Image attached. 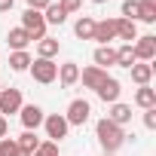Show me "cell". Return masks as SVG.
<instances>
[{
  "label": "cell",
  "mask_w": 156,
  "mask_h": 156,
  "mask_svg": "<svg viewBox=\"0 0 156 156\" xmlns=\"http://www.w3.org/2000/svg\"><path fill=\"white\" fill-rule=\"evenodd\" d=\"M95 138H98V144H101L104 153H113V156H116V150L126 144V129L116 126V122H110V119L104 116V119L95 122Z\"/></svg>",
  "instance_id": "cell-1"
},
{
  "label": "cell",
  "mask_w": 156,
  "mask_h": 156,
  "mask_svg": "<svg viewBox=\"0 0 156 156\" xmlns=\"http://www.w3.org/2000/svg\"><path fill=\"white\" fill-rule=\"evenodd\" d=\"M28 70H31V76H34V83H40V86H49V83L58 80V64L49 61V58H34Z\"/></svg>",
  "instance_id": "cell-2"
},
{
  "label": "cell",
  "mask_w": 156,
  "mask_h": 156,
  "mask_svg": "<svg viewBox=\"0 0 156 156\" xmlns=\"http://www.w3.org/2000/svg\"><path fill=\"white\" fill-rule=\"evenodd\" d=\"M89 116H92V104H89L86 98H73V101L67 104V113H64L67 126H86Z\"/></svg>",
  "instance_id": "cell-3"
},
{
  "label": "cell",
  "mask_w": 156,
  "mask_h": 156,
  "mask_svg": "<svg viewBox=\"0 0 156 156\" xmlns=\"http://www.w3.org/2000/svg\"><path fill=\"white\" fill-rule=\"evenodd\" d=\"M19 28H25L31 34V40H43L46 37V22H43V12H37V9H25Z\"/></svg>",
  "instance_id": "cell-4"
},
{
  "label": "cell",
  "mask_w": 156,
  "mask_h": 156,
  "mask_svg": "<svg viewBox=\"0 0 156 156\" xmlns=\"http://www.w3.org/2000/svg\"><path fill=\"white\" fill-rule=\"evenodd\" d=\"M19 119H22L25 132H37V129L43 126L46 113H43V107H40V104H22V110H19Z\"/></svg>",
  "instance_id": "cell-5"
},
{
  "label": "cell",
  "mask_w": 156,
  "mask_h": 156,
  "mask_svg": "<svg viewBox=\"0 0 156 156\" xmlns=\"http://www.w3.org/2000/svg\"><path fill=\"white\" fill-rule=\"evenodd\" d=\"M43 129H46V138L49 141H61V138H67V119H64V113H49L46 119H43Z\"/></svg>",
  "instance_id": "cell-6"
},
{
  "label": "cell",
  "mask_w": 156,
  "mask_h": 156,
  "mask_svg": "<svg viewBox=\"0 0 156 156\" xmlns=\"http://www.w3.org/2000/svg\"><path fill=\"white\" fill-rule=\"evenodd\" d=\"M132 49H135V58L138 61H153L156 58V37L153 34H144V37H138L135 43H132Z\"/></svg>",
  "instance_id": "cell-7"
},
{
  "label": "cell",
  "mask_w": 156,
  "mask_h": 156,
  "mask_svg": "<svg viewBox=\"0 0 156 156\" xmlns=\"http://www.w3.org/2000/svg\"><path fill=\"white\" fill-rule=\"evenodd\" d=\"M22 89H0V113L9 116V113H19L22 110Z\"/></svg>",
  "instance_id": "cell-8"
},
{
  "label": "cell",
  "mask_w": 156,
  "mask_h": 156,
  "mask_svg": "<svg viewBox=\"0 0 156 156\" xmlns=\"http://www.w3.org/2000/svg\"><path fill=\"white\" fill-rule=\"evenodd\" d=\"M95 95H98L104 104H116V101H119V95H122V83L116 80V76H107V80L95 89Z\"/></svg>",
  "instance_id": "cell-9"
},
{
  "label": "cell",
  "mask_w": 156,
  "mask_h": 156,
  "mask_svg": "<svg viewBox=\"0 0 156 156\" xmlns=\"http://www.w3.org/2000/svg\"><path fill=\"white\" fill-rule=\"evenodd\" d=\"M92 40H98V46H110V40H116V19H101V22H95Z\"/></svg>",
  "instance_id": "cell-10"
},
{
  "label": "cell",
  "mask_w": 156,
  "mask_h": 156,
  "mask_svg": "<svg viewBox=\"0 0 156 156\" xmlns=\"http://www.w3.org/2000/svg\"><path fill=\"white\" fill-rule=\"evenodd\" d=\"M80 80H83V86H86V89H92V92H95V89L107 80V70H101V67L89 64V67H83V70H80Z\"/></svg>",
  "instance_id": "cell-11"
},
{
  "label": "cell",
  "mask_w": 156,
  "mask_h": 156,
  "mask_svg": "<svg viewBox=\"0 0 156 156\" xmlns=\"http://www.w3.org/2000/svg\"><path fill=\"white\" fill-rule=\"evenodd\" d=\"M58 83L64 89H70L73 83H80V64H76V61H64L58 67Z\"/></svg>",
  "instance_id": "cell-12"
},
{
  "label": "cell",
  "mask_w": 156,
  "mask_h": 156,
  "mask_svg": "<svg viewBox=\"0 0 156 156\" xmlns=\"http://www.w3.org/2000/svg\"><path fill=\"white\" fill-rule=\"evenodd\" d=\"M28 43H31V34H28L25 28H9V31H6V46H9L12 52L28 49Z\"/></svg>",
  "instance_id": "cell-13"
},
{
  "label": "cell",
  "mask_w": 156,
  "mask_h": 156,
  "mask_svg": "<svg viewBox=\"0 0 156 156\" xmlns=\"http://www.w3.org/2000/svg\"><path fill=\"white\" fill-rule=\"evenodd\" d=\"M92 61H95V67L107 70V67L116 64V49H113V46H98V49L92 52Z\"/></svg>",
  "instance_id": "cell-14"
},
{
  "label": "cell",
  "mask_w": 156,
  "mask_h": 156,
  "mask_svg": "<svg viewBox=\"0 0 156 156\" xmlns=\"http://www.w3.org/2000/svg\"><path fill=\"white\" fill-rule=\"evenodd\" d=\"M107 119L126 129V126L132 122V104H122V101H116V104H110V113H107Z\"/></svg>",
  "instance_id": "cell-15"
},
{
  "label": "cell",
  "mask_w": 156,
  "mask_h": 156,
  "mask_svg": "<svg viewBox=\"0 0 156 156\" xmlns=\"http://www.w3.org/2000/svg\"><path fill=\"white\" fill-rule=\"evenodd\" d=\"M129 70H132V83H138V86H150V80H153V64H147V61H135Z\"/></svg>",
  "instance_id": "cell-16"
},
{
  "label": "cell",
  "mask_w": 156,
  "mask_h": 156,
  "mask_svg": "<svg viewBox=\"0 0 156 156\" xmlns=\"http://www.w3.org/2000/svg\"><path fill=\"white\" fill-rule=\"evenodd\" d=\"M116 37H119V40H126V43H135V40H138V22L116 19Z\"/></svg>",
  "instance_id": "cell-17"
},
{
  "label": "cell",
  "mask_w": 156,
  "mask_h": 156,
  "mask_svg": "<svg viewBox=\"0 0 156 156\" xmlns=\"http://www.w3.org/2000/svg\"><path fill=\"white\" fill-rule=\"evenodd\" d=\"M73 34L80 37V40H92V34H95V19L92 16H80L73 22Z\"/></svg>",
  "instance_id": "cell-18"
},
{
  "label": "cell",
  "mask_w": 156,
  "mask_h": 156,
  "mask_svg": "<svg viewBox=\"0 0 156 156\" xmlns=\"http://www.w3.org/2000/svg\"><path fill=\"white\" fill-rule=\"evenodd\" d=\"M58 49H61V43L58 40H52V37H43V40H37V58H55L58 55Z\"/></svg>",
  "instance_id": "cell-19"
},
{
  "label": "cell",
  "mask_w": 156,
  "mask_h": 156,
  "mask_svg": "<svg viewBox=\"0 0 156 156\" xmlns=\"http://www.w3.org/2000/svg\"><path fill=\"white\" fill-rule=\"evenodd\" d=\"M135 104H138L141 110L156 107V89H150V86H138V92H135Z\"/></svg>",
  "instance_id": "cell-20"
},
{
  "label": "cell",
  "mask_w": 156,
  "mask_h": 156,
  "mask_svg": "<svg viewBox=\"0 0 156 156\" xmlns=\"http://www.w3.org/2000/svg\"><path fill=\"white\" fill-rule=\"evenodd\" d=\"M43 22H46V25H64V22H67V12H64L58 3H49V6L43 9Z\"/></svg>",
  "instance_id": "cell-21"
},
{
  "label": "cell",
  "mask_w": 156,
  "mask_h": 156,
  "mask_svg": "<svg viewBox=\"0 0 156 156\" xmlns=\"http://www.w3.org/2000/svg\"><path fill=\"white\" fill-rule=\"evenodd\" d=\"M31 61H34V58H31V52H28V49H22V52H9V67H12L16 73L28 70V67H31Z\"/></svg>",
  "instance_id": "cell-22"
},
{
  "label": "cell",
  "mask_w": 156,
  "mask_h": 156,
  "mask_svg": "<svg viewBox=\"0 0 156 156\" xmlns=\"http://www.w3.org/2000/svg\"><path fill=\"white\" fill-rule=\"evenodd\" d=\"M138 58H135V49H132V43H122L119 49H116V64L119 67H132Z\"/></svg>",
  "instance_id": "cell-23"
},
{
  "label": "cell",
  "mask_w": 156,
  "mask_h": 156,
  "mask_svg": "<svg viewBox=\"0 0 156 156\" xmlns=\"http://www.w3.org/2000/svg\"><path fill=\"white\" fill-rule=\"evenodd\" d=\"M16 144H19L25 153H34V150L40 147V138H37V132H22V135L16 138Z\"/></svg>",
  "instance_id": "cell-24"
},
{
  "label": "cell",
  "mask_w": 156,
  "mask_h": 156,
  "mask_svg": "<svg viewBox=\"0 0 156 156\" xmlns=\"http://www.w3.org/2000/svg\"><path fill=\"white\" fill-rule=\"evenodd\" d=\"M119 19H129V22H138V12H141V6H138V0H122V6H119Z\"/></svg>",
  "instance_id": "cell-25"
},
{
  "label": "cell",
  "mask_w": 156,
  "mask_h": 156,
  "mask_svg": "<svg viewBox=\"0 0 156 156\" xmlns=\"http://www.w3.org/2000/svg\"><path fill=\"white\" fill-rule=\"evenodd\" d=\"M31 156H58V144H55V141H40V147H37Z\"/></svg>",
  "instance_id": "cell-26"
},
{
  "label": "cell",
  "mask_w": 156,
  "mask_h": 156,
  "mask_svg": "<svg viewBox=\"0 0 156 156\" xmlns=\"http://www.w3.org/2000/svg\"><path fill=\"white\" fill-rule=\"evenodd\" d=\"M16 153H19L16 138H0V156H16Z\"/></svg>",
  "instance_id": "cell-27"
},
{
  "label": "cell",
  "mask_w": 156,
  "mask_h": 156,
  "mask_svg": "<svg viewBox=\"0 0 156 156\" xmlns=\"http://www.w3.org/2000/svg\"><path fill=\"white\" fill-rule=\"evenodd\" d=\"M58 6L70 16V12H76V9H83V0H58Z\"/></svg>",
  "instance_id": "cell-28"
},
{
  "label": "cell",
  "mask_w": 156,
  "mask_h": 156,
  "mask_svg": "<svg viewBox=\"0 0 156 156\" xmlns=\"http://www.w3.org/2000/svg\"><path fill=\"white\" fill-rule=\"evenodd\" d=\"M144 126L153 132L156 129V107H150V110H144Z\"/></svg>",
  "instance_id": "cell-29"
},
{
  "label": "cell",
  "mask_w": 156,
  "mask_h": 156,
  "mask_svg": "<svg viewBox=\"0 0 156 156\" xmlns=\"http://www.w3.org/2000/svg\"><path fill=\"white\" fill-rule=\"evenodd\" d=\"M49 3H52V0H28V9H37V12H43Z\"/></svg>",
  "instance_id": "cell-30"
},
{
  "label": "cell",
  "mask_w": 156,
  "mask_h": 156,
  "mask_svg": "<svg viewBox=\"0 0 156 156\" xmlns=\"http://www.w3.org/2000/svg\"><path fill=\"white\" fill-rule=\"evenodd\" d=\"M6 132H9V122H6L3 113H0V138H6Z\"/></svg>",
  "instance_id": "cell-31"
},
{
  "label": "cell",
  "mask_w": 156,
  "mask_h": 156,
  "mask_svg": "<svg viewBox=\"0 0 156 156\" xmlns=\"http://www.w3.org/2000/svg\"><path fill=\"white\" fill-rule=\"evenodd\" d=\"M12 3H16V0H0V12H9Z\"/></svg>",
  "instance_id": "cell-32"
},
{
  "label": "cell",
  "mask_w": 156,
  "mask_h": 156,
  "mask_svg": "<svg viewBox=\"0 0 156 156\" xmlns=\"http://www.w3.org/2000/svg\"><path fill=\"white\" fill-rule=\"evenodd\" d=\"M138 6H150V9H156V0H138Z\"/></svg>",
  "instance_id": "cell-33"
},
{
  "label": "cell",
  "mask_w": 156,
  "mask_h": 156,
  "mask_svg": "<svg viewBox=\"0 0 156 156\" xmlns=\"http://www.w3.org/2000/svg\"><path fill=\"white\" fill-rule=\"evenodd\" d=\"M92 3H107V0H92Z\"/></svg>",
  "instance_id": "cell-34"
},
{
  "label": "cell",
  "mask_w": 156,
  "mask_h": 156,
  "mask_svg": "<svg viewBox=\"0 0 156 156\" xmlns=\"http://www.w3.org/2000/svg\"><path fill=\"white\" fill-rule=\"evenodd\" d=\"M104 156H113V153H104Z\"/></svg>",
  "instance_id": "cell-35"
}]
</instances>
